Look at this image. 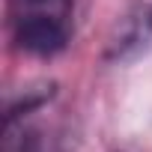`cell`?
<instances>
[{
	"mask_svg": "<svg viewBox=\"0 0 152 152\" xmlns=\"http://www.w3.org/2000/svg\"><path fill=\"white\" fill-rule=\"evenodd\" d=\"M69 45V30L60 18L33 12L15 24V48L30 57H54Z\"/></svg>",
	"mask_w": 152,
	"mask_h": 152,
	"instance_id": "1",
	"label": "cell"
},
{
	"mask_svg": "<svg viewBox=\"0 0 152 152\" xmlns=\"http://www.w3.org/2000/svg\"><path fill=\"white\" fill-rule=\"evenodd\" d=\"M149 39H152V0H140V3H134L131 12L116 24V33L110 36V57L113 60L131 57Z\"/></svg>",
	"mask_w": 152,
	"mask_h": 152,
	"instance_id": "2",
	"label": "cell"
},
{
	"mask_svg": "<svg viewBox=\"0 0 152 152\" xmlns=\"http://www.w3.org/2000/svg\"><path fill=\"white\" fill-rule=\"evenodd\" d=\"M24 3H51V0H24Z\"/></svg>",
	"mask_w": 152,
	"mask_h": 152,
	"instance_id": "3",
	"label": "cell"
}]
</instances>
